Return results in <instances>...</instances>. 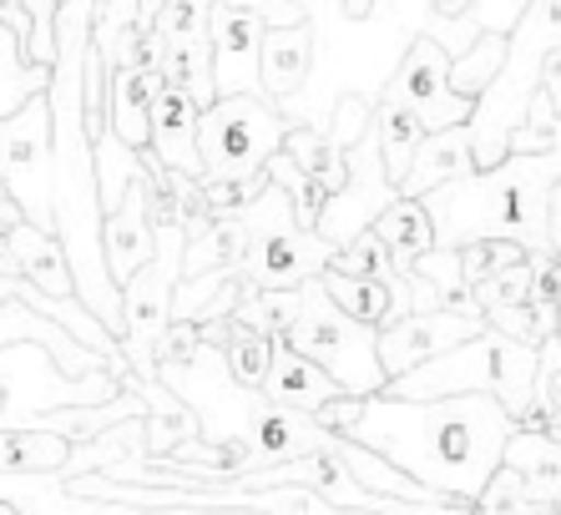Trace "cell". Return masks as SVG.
Segmentation results:
<instances>
[{
	"label": "cell",
	"mask_w": 561,
	"mask_h": 515,
	"mask_svg": "<svg viewBox=\"0 0 561 515\" xmlns=\"http://www.w3.org/2000/svg\"><path fill=\"white\" fill-rule=\"evenodd\" d=\"M557 334H561V298H557Z\"/></svg>",
	"instance_id": "43"
},
{
	"label": "cell",
	"mask_w": 561,
	"mask_h": 515,
	"mask_svg": "<svg viewBox=\"0 0 561 515\" xmlns=\"http://www.w3.org/2000/svg\"><path fill=\"white\" fill-rule=\"evenodd\" d=\"M501 460H506L511 470H522L536 501H547L551 511L561 515V435L557 430L516 425V435L506 439V455H501Z\"/></svg>",
	"instance_id": "21"
},
{
	"label": "cell",
	"mask_w": 561,
	"mask_h": 515,
	"mask_svg": "<svg viewBox=\"0 0 561 515\" xmlns=\"http://www.w3.org/2000/svg\"><path fill=\"white\" fill-rule=\"evenodd\" d=\"M263 21L253 5H228L218 0L208 21V41H213V81H218V96L228 91H263L259 77V52H263Z\"/></svg>",
	"instance_id": "12"
},
{
	"label": "cell",
	"mask_w": 561,
	"mask_h": 515,
	"mask_svg": "<svg viewBox=\"0 0 561 515\" xmlns=\"http://www.w3.org/2000/svg\"><path fill=\"white\" fill-rule=\"evenodd\" d=\"M476 511H485V515H501V511H516V515H536V511H541V515H557L547 501H536L531 485H526V476H522V470H511L506 460L496 465V476L485 480Z\"/></svg>",
	"instance_id": "34"
},
{
	"label": "cell",
	"mask_w": 561,
	"mask_h": 515,
	"mask_svg": "<svg viewBox=\"0 0 561 515\" xmlns=\"http://www.w3.org/2000/svg\"><path fill=\"white\" fill-rule=\"evenodd\" d=\"M466 172H476L470 122H450V127H435L420 137L415 162H410V172L400 178V193L425 197L431 187H440V182H450V178H466Z\"/></svg>",
	"instance_id": "18"
},
{
	"label": "cell",
	"mask_w": 561,
	"mask_h": 515,
	"mask_svg": "<svg viewBox=\"0 0 561 515\" xmlns=\"http://www.w3.org/2000/svg\"><path fill=\"white\" fill-rule=\"evenodd\" d=\"M71 460V435L46 425H0V470H26V476H46V470H66Z\"/></svg>",
	"instance_id": "24"
},
{
	"label": "cell",
	"mask_w": 561,
	"mask_h": 515,
	"mask_svg": "<svg viewBox=\"0 0 561 515\" xmlns=\"http://www.w3.org/2000/svg\"><path fill=\"white\" fill-rule=\"evenodd\" d=\"M561 178V142L541 152H506L496 168H476L425 193L435 243L466 248L481 238H511L526 253L547 248V193Z\"/></svg>",
	"instance_id": "2"
},
{
	"label": "cell",
	"mask_w": 561,
	"mask_h": 515,
	"mask_svg": "<svg viewBox=\"0 0 561 515\" xmlns=\"http://www.w3.org/2000/svg\"><path fill=\"white\" fill-rule=\"evenodd\" d=\"M334 263V243H329L319 228H284L268 232V238H253L243 263H238V278L249 288H299L304 278L324 273Z\"/></svg>",
	"instance_id": "10"
},
{
	"label": "cell",
	"mask_w": 561,
	"mask_h": 515,
	"mask_svg": "<svg viewBox=\"0 0 561 515\" xmlns=\"http://www.w3.org/2000/svg\"><path fill=\"white\" fill-rule=\"evenodd\" d=\"M243 253H249V222L238 218V213H222V218H203L197 228H187L183 278H187V273H213V268L238 273Z\"/></svg>",
	"instance_id": "22"
},
{
	"label": "cell",
	"mask_w": 561,
	"mask_h": 515,
	"mask_svg": "<svg viewBox=\"0 0 561 515\" xmlns=\"http://www.w3.org/2000/svg\"><path fill=\"white\" fill-rule=\"evenodd\" d=\"M536 87L547 91V102L557 106V116H561V46H551V52L541 56V71H536Z\"/></svg>",
	"instance_id": "39"
},
{
	"label": "cell",
	"mask_w": 561,
	"mask_h": 515,
	"mask_svg": "<svg viewBox=\"0 0 561 515\" xmlns=\"http://www.w3.org/2000/svg\"><path fill=\"white\" fill-rule=\"evenodd\" d=\"M485 323L491 319H485L476 294L460 298V304H440V309H415V313H405V319H394L379 329V364H385V374L394 379V374L415 369L420 359H435L445 348H456L460 339L481 334Z\"/></svg>",
	"instance_id": "8"
},
{
	"label": "cell",
	"mask_w": 561,
	"mask_h": 515,
	"mask_svg": "<svg viewBox=\"0 0 561 515\" xmlns=\"http://www.w3.org/2000/svg\"><path fill=\"white\" fill-rule=\"evenodd\" d=\"M536 344L506 334L496 323H485L481 334L460 339L456 348H445L435 359H420L415 369L394 374L390 394H405V400H440V394H496L516 420L531 410L536 400Z\"/></svg>",
	"instance_id": "3"
},
{
	"label": "cell",
	"mask_w": 561,
	"mask_h": 515,
	"mask_svg": "<svg viewBox=\"0 0 561 515\" xmlns=\"http://www.w3.org/2000/svg\"><path fill=\"white\" fill-rule=\"evenodd\" d=\"M547 248L561 258V178L551 182V193H547Z\"/></svg>",
	"instance_id": "40"
},
{
	"label": "cell",
	"mask_w": 561,
	"mask_h": 515,
	"mask_svg": "<svg viewBox=\"0 0 561 515\" xmlns=\"http://www.w3.org/2000/svg\"><path fill=\"white\" fill-rule=\"evenodd\" d=\"M394 197H400V187H394V178L385 172L379 137H375V127H369L365 137L350 147V178H344L340 193H329V203H324V213H319L313 228L340 248V243H350L354 232L375 228V218L394 203Z\"/></svg>",
	"instance_id": "9"
},
{
	"label": "cell",
	"mask_w": 561,
	"mask_h": 515,
	"mask_svg": "<svg viewBox=\"0 0 561 515\" xmlns=\"http://www.w3.org/2000/svg\"><path fill=\"white\" fill-rule=\"evenodd\" d=\"M5 263H11L15 273H26L36 288H46V294L56 298H81L77 294V273H71V258H66L61 238H56L51 228H36V222H15V228H5Z\"/></svg>",
	"instance_id": "16"
},
{
	"label": "cell",
	"mask_w": 561,
	"mask_h": 515,
	"mask_svg": "<svg viewBox=\"0 0 561 515\" xmlns=\"http://www.w3.org/2000/svg\"><path fill=\"white\" fill-rule=\"evenodd\" d=\"M288 116L268 91H228L203 106V178H253L284 147Z\"/></svg>",
	"instance_id": "5"
},
{
	"label": "cell",
	"mask_w": 561,
	"mask_h": 515,
	"mask_svg": "<svg viewBox=\"0 0 561 515\" xmlns=\"http://www.w3.org/2000/svg\"><path fill=\"white\" fill-rule=\"evenodd\" d=\"M375 137H379L385 172H390L394 187H400V178H405L410 162H415L420 137H425V122H420L410 106H400V102H375Z\"/></svg>",
	"instance_id": "27"
},
{
	"label": "cell",
	"mask_w": 561,
	"mask_h": 515,
	"mask_svg": "<svg viewBox=\"0 0 561 515\" xmlns=\"http://www.w3.org/2000/svg\"><path fill=\"white\" fill-rule=\"evenodd\" d=\"M501 66H506V36L501 31H476L466 52L450 56V87L466 102H481V91L501 77Z\"/></svg>",
	"instance_id": "28"
},
{
	"label": "cell",
	"mask_w": 561,
	"mask_h": 515,
	"mask_svg": "<svg viewBox=\"0 0 561 515\" xmlns=\"http://www.w3.org/2000/svg\"><path fill=\"white\" fill-rule=\"evenodd\" d=\"M263 394L288 410H304L313 414L319 404H329L334 394H350V389L324 369V364H313L309 354L288 344V339H274V364H268V379H263Z\"/></svg>",
	"instance_id": "17"
},
{
	"label": "cell",
	"mask_w": 561,
	"mask_h": 515,
	"mask_svg": "<svg viewBox=\"0 0 561 515\" xmlns=\"http://www.w3.org/2000/svg\"><path fill=\"white\" fill-rule=\"evenodd\" d=\"M375 102L410 106V112L425 122V131L450 127V122H470V112H476V102H466V96L450 87V52H445L431 31H415V36H410L400 66L379 81Z\"/></svg>",
	"instance_id": "7"
},
{
	"label": "cell",
	"mask_w": 561,
	"mask_h": 515,
	"mask_svg": "<svg viewBox=\"0 0 561 515\" xmlns=\"http://www.w3.org/2000/svg\"><path fill=\"white\" fill-rule=\"evenodd\" d=\"M319 278H324L329 298H334L340 309H350L354 319L375 323V329L390 323V284H385V278H375V273H344V268H324Z\"/></svg>",
	"instance_id": "30"
},
{
	"label": "cell",
	"mask_w": 561,
	"mask_h": 515,
	"mask_svg": "<svg viewBox=\"0 0 561 515\" xmlns=\"http://www.w3.org/2000/svg\"><path fill=\"white\" fill-rule=\"evenodd\" d=\"M157 11H162V0H137V21H142V26H152Z\"/></svg>",
	"instance_id": "42"
},
{
	"label": "cell",
	"mask_w": 561,
	"mask_h": 515,
	"mask_svg": "<svg viewBox=\"0 0 561 515\" xmlns=\"http://www.w3.org/2000/svg\"><path fill=\"white\" fill-rule=\"evenodd\" d=\"M51 87V66L31 61L21 31L0 21V116H11L15 106H26L36 91Z\"/></svg>",
	"instance_id": "25"
},
{
	"label": "cell",
	"mask_w": 561,
	"mask_h": 515,
	"mask_svg": "<svg viewBox=\"0 0 561 515\" xmlns=\"http://www.w3.org/2000/svg\"><path fill=\"white\" fill-rule=\"evenodd\" d=\"M304 304H299V319L288 329V344L309 354L313 364H324L334 379H340L350 394H375V389L390 385V374L379 364V329L365 319H354L350 309H340L334 298H329L324 278L313 273L299 284Z\"/></svg>",
	"instance_id": "4"
},
{
	"label": "cell",
	"mask_w": 561,
	"mask_h": 515,
	"mask_svg": "<svg viewBox=\"0 0 561 515\" xmlns=\"http://www.w3.org/2000/svg\"><path fill=\"white\" fill-rule=\"evenodd\" d=\"M197 410L187 400H172V404H157L147 410V455H168L172 445H183V439L197 435Z\"/></svg>",
	"instance_id": "36"
},
{
	"label": "cell",
	"mask_w": 561,
	"mask_h": 515,
	"mask_svg": "<svg viewBox=\"0 0 561 515\" xmlns=\"http://www.w3.org/2000/svg\"><path fill=\"white\" fill-rule=\"evenodd\" d=\"M526 5H531V0H470L460 15H450V21H456V36L445 41V52L450 56L466 52L476 31H501V36H511Z\"/></svg>",
	"instance_id": "33"
},
{
	"label": "cell",
	"mask_w": 561,
	"mask_h": 515,
	"mask_svg": "<svg viewBox=\"0 0 561 515\" xmlns=\"http://www.w3.org/2000/svg\"><path fill=\"white\" fill-rule=\"evenodd\" d=\"M197 127H203V102L193 91L162 81L152 96V157L168 172H187L203 178V147H197Z\"/></svg>",
	"instance_id": "14"
},
{
	"label": "cell",
	"mask_w": 561,
	"mask_h": 515,
	"mask_svg": "<svg viewBox=\"0 0 561 515\" xmlns=\"http://www.w3.org/2000/svg\"><path fill=\"white\" fill-rule=\"evenodd\" d=\"M15 222H21V207H15V197L5 193V182H0V232L15 228Z\"/></svg>",
	"instance_id": "41"
},
{
	"label": "cell",
	"mask_w": 561,
	"mask_h": 515,
	"mask_svg": "<svg viewBox=\"0 0 561 515\" xmlns=\"http://www.w3.org/2000/svg\"><path fill=\"white\" fill-rule=\"evenodd\" d=\"M319 127L329 131V142H340L344 152H350V147L359 142L369 127H375V96H365V91H340Z\"/></svg>",
	"instance_id": "35"
},
{
	"label": "cell",
	"mask_w": 561,
	"mask_h": 515,
	"mask_svg": "<svg viewBox=\"0 0 561 515\" xmlns=\"http://www.w3.org/2000/svg\"><path fill=\"white\" fill-rule=\"evenodd\" d=\"M213 5L218 0H162L152 31L162 41H187V36H208V21H213Z\"/></svg>",
	"instance_id": "37"
},
{
	"label": "cell",
	"mask_w": 561,
	"mask_h": 515,
	"mask_svg": "<svg viewBox=\"0 0 561 515\" xmlns=\"http://www.w3.org/2000/svg\"><path fill=\"white\" fill-rule=\"evenodd\" d=\"M329 435L334 430L319 425L313 414L304 410H288V404L268 400V394H259V404H253L249 425H243V445H249V470H259V465H278V460H294V455H309L319 450V445H329Z\"/></svg>",
	"instance_id": "13"
},
{
	"label": "cell",
	"mask_w": 561,
	"mask_h": 515,
	"mask_svg": "<svg viewBox=\"0 0 561 515\" xmlns=\"http://www.w3.org/2000/svg\"><path fill=\"white\" fill-rule=\"evenodd\" d=\"M0 182L15 197L21 218L56 232V131L46 91L0 116Z\"/></svg>",
	"instance_id": "6"
},
{
	"label": "cell",
	"mask_w": 561,
	"mask_h": 515,
	"mask_svg": "<svg viewBox=\"0 0 561 515\" xmlns=\"http://www.w3.org/2000/svg\"><path fill=\"white\" fill-rule=\"evenodd\" d=\"M299 304H304L299 288H249L243 284V298H238L233 319L259 329V334L284 339L288 329H294V319H299Z\"/></svg>",
	"instance_id": "32"
},
{
	"label": "cell",
	"mask_w": 561,
	"mask_h": 515,
	"mask_svg": "<svg viewBox=\"0 0 561 515\" xmlns=\"http://www.w3.org/2000/svg\"><path fill=\"white\" fill-rule=\"evenodd\" d=\"M162 81L193 91L197 102L208 106L213 96H218V81H213V41L208 36L162 41Z\"/></svg>",
	"instance_id": "29"
},
{
	"label": "cell",
	"mask_w": 561,
	"mask_h": 515,
	"mask_svg": "<svg viewBox=\"0 0 561 515\" xmlns=\"http://www.w3.org/2000/svg\"><path fill=\"white\" fill-rule=\"evenodd\" d=\"M222 364L243 389H263L268 379V364H274V334H259L249 323L228 319V334H222Z\"/></svg>",
	"instance_id": "31"
},
{
	"label": "cell",
	"mask_w": 561,
	"mask_h": 515,
	"mask_svg": "<svg viewBox=\"0 0 561 515\" xmlns=\"http://www.w3.org/2000/svg\"><path fill=\"white\" fill-rule=\"evenodd\" d=\"M142 172H152V178L162 182V172H168V168H162L152 152H137V147H127L112 127L96 137V193H102V213H106L112 203H122L127 182L142 178Z\"/></svg>",
	"instance_id": "26"
},
{
	"label": "cell",
	"mask_w": 561,
	"mask_h": 515,
	"mask_svg": "<svg viewBox=\"0 0 561 515\" xmlns=\"http://www.w3.org/2000/svg\"><path fill=\"white\" fill-rule=\"evenodd\" d=\"M329 450L340 455L344 465H350V476L359 480L365 490H375V495H390V501H405L410 511H456V505L445 501V495H435V490H425L410 470H400V465L390 460V455L369 450L365 439L344 435V430H334L329 435Z\"/></svg>",
	"instance_id": "15"
},
{
	"label": "cell",
	"mask_w": 561,
	"mask_h": 515,
	"mask_svg": "<svg viewBox=\"0 0 561 515\" xmlns=\"http://www.w3.org/2000/svg\"><path fill=\"white\" fill-rule=\"evenodd\" d=\"M228 5H253L268 26H299V21H309L304 0H228Z\"/></svg>",
	"instance_id": "38"
},
{
	"label": "cell",
	"mask_w": 561,
	"mask_h": 515,
	"mask_svg": "<svg viewBox=\"0 0 561 515\" xmlns=\"http://www.w3.org/2000/svg\"><path fill=\"white\" fill-rule=\"evenodd\" d=\"M102 248H106V273L117 284H127L131 273L157 253V178L152 172L131 178L122 203H112L102 213Z\"/></svg>",
	"instance_id": "11"
},
{
	"label": "cell",
	"mask_w": 561,
	"mask_h": 515,
	"mask_svg": "<svg viewBox=\"0 0 561 515\" xmlns=\"http://www.w3.org/2000/svg\"><path fill=\"white\" fill-rule=\"evenodd\" d=\"M516 425L522 420L496 394L405 400V394L375 389V394H365V410L344 435L365 439L379 455H390L400 470H410L425 490L445 495L456 511H476Z\"/></svg>",
	"instance_id": "1"
},
{
	"label": "cell",
	"mask_w": 561,
	"mask_h": 515,
	"mask_svg": "<svg viewBox=\"0 0 561 515\" xmlns=\"http://www.w3.org/2000/svg\"><path fill=\"white\" fill-rule=\"evenodd\" d=\"M375 232L385 238V248H390V258H394V268L400 273H410V263H415L425 248H435L431 207H425V197H410V193H400L385 213H379Z\"/></svg>",
	"instance_id": "23"
},
{
	"label": "cell",
	"mask_w": 561,
	"mask_h": 515,
	"mask_svg": "<svg viewBox=\"0 0 561 515\" xmlns=\"http://www.w3.org/2000/svg\"><path fill=\"white\" fill-rule=\"evenodd\" d=\"M259 77H263V91H268L274 102L299 96V91L309 87V77H313V21L263 31Z\"/></svg>",
	"instance_id": "19"
},
{
	"label": "cell",
	"mask_w": 561,
	"mask_h": 515,
	"mask_svg": "<svg viewBox=\"0 0 561 515\" xmlns=\"http://www.w3.org/2000/svg\"><path fill=\"white\" fill-rule=\"evenodd\" d=\"M162 66H112V131L137 152H152V96Z\"/></svg>",
	"instance_id": "20"
}]
</instances>
